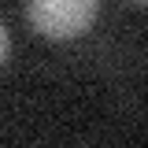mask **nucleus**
Masks as SVG:
<instances>
[{
    "instance_id": "nucleus-3",
    "label": "nucleus",
    "mask_w": 148,
    "mask_h": 148,
    "mask_svg": "<svg viewBox=\"0 0 148 148\" xmlns=\"http://www.w3.org/2000/svg\"><path fill=\"white\" fill-rule=\"evenodd\" d=\"M141 4H148V0H141Z\"/></svg>"
},
{
    "instance_id": "nucleus-1",
    "label": "nucleus",
    "mask_w": 148,
    "mask_h": 148,
    "mask_svg": "<svg viewBox=\"0 0 148 148\" xmlns=\"http://www.w3.org/2000/svg\"><path fill=\"white\" fill-rule=\"evenodd\" d=\"M100 11V0H26V18L52 41L82 37Z\"/></svg>"
},
{
    "instance_id": "nucleus-2",
    "label": "nucleus",
    "mask_w": 148,
    "mask_h": 148,
    "mask_svg": "<svg viewBox=\"0 0 148 148\" xmlns=\"http://www.w3.org/2000/svg\"><path fill=\"white\" fill-rule=\"evenodd\" d=\"M8 48H11V41H8V30H4V22H0V63L8 59Z\"/></svg>"
}]
</instances>
